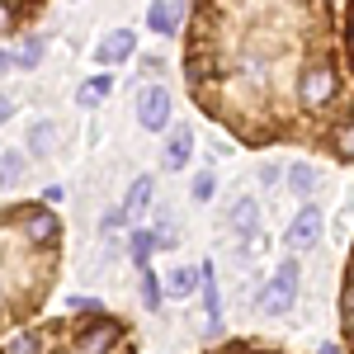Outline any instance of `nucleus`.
Wrapping results in <instances>:
<instances>
[{"label": "nucleus", "mask_w": 354, "mask_h": 354, "mask_svg": "<svg viewBox=\"0 0 354 354\" xmlns=\"http://www.w3.org/2000/svg\"><path fill=\"white\" fill-rule=\"evenodd\" d=\"M283 180H288V189L298 194L302 203H307V198L317 194V170H312L307 161H293V165H283Z\"/></svg>", "instance_id": "a211bd4d"}, {"label": "nucleus", "mask_w": 354, "mask_h": 354, "mask_svg": "<svg viewBox=\"0 0 354 354\" xmlns=\"http://www.w3.org/2000/svg\"><path fill=\"white\" fill-rule=\"evenodd\" d=\"M128 57H137V33L133 28H113V33H104V38L95 43V66H100V71H109V66L128 62Z\"/></svg>", "instance_id": "9d476101"}, {"label": "nucleus", "mask_w": 354, "mask_h": 354, "mask_svg": "<svg viewBox=\"0 0 354 354\" xmlns=\"http://www.w3.org/2000/svg\"><path fill=\"white\" fill-rule=\"evenodd\" d=\"M203 354H288L270 345V340H255V335H236V340H222V345H208Z\"/></svg>", "instance_id": "f3484780"}, {"label": "nucleus", "mask_w": 354, "mask_h": 354, "mask_svg": "<svg viewBox=\"0 0 354 354\" xmlns=\"http://www.w3.org/2000/svg\"><path fill=\"white\" fill-rule=\"evenodd\" d=\"M43 57H48V38H43V33H33V38H24V48L15 53V71H33Z\"/></svg>", "instance_id": "4be33fe9"}, {"label": "nucleus", "mask_w": 354, "mask_h": 354, "mask_svg": "<svg viewBox=\"0 0 354 354\" xmlns=\"http://www.w3.org/2000/svg\"><path fill=\"white\" fill-rule=\"evenodd\" d=\"M185 15H189L185 0H151V5H147V28H151V38H180Z\"/></svg>", "instance_id": "1a4fd4ad"}, {"label": "nucleus", "mask_w": 354, "mask_h": 354, "mask_svg": "<svg viewBox=\"0 0 354 354\" xmlns=\"http://www.w3.org/2000/svg\"><path fill=\"white\" fill-rule=\"evenodd\" d=\"M255 180H260L265 189H274V185L283 180V165H274V161H260V170H255Z\"/></svg>", "instance_id": "a878e982"}, {"label": "nucleus", "mask_w": 354, "mask_h": 354, "mask_svg": "<svg viewBox=\"0 0 354 354\" xmlns=\"http://www.w3.org/2000/svg\"><path fill=\"white\" fill-rule=\"evenodd\" d=\"M335 317H340V350L354 354V241L345 255V274H340V302H335Z\"/></svg>", "instance_id": "6e6552de"}, {"label": "nucleus", "mask_w": 354, "mask_h": 354, "mask_svg": "<svg viewBox=\"0 0 354 354\" xmlns=\"http://www.w3.org/2000/svg\"><path fill=\"white\" fill-rule=\"evenodd\" d=\"M24 175H28L24 151H5V147H0V189H15V185H24Z\"/></svg>", "instance_id": "aec40b11"}, {"label": "nucleus", "mask_w": 354, "mask_h": 354, "mask_svg": "<svg viewBox=\"0 0 354 354\" xmlns=\"http://www.w3.org/2000/svg\"><path fill=\"white\" fill-rule=\"evenodd\" d=\"M222 227H227L236 241H250V236H260V227H265V218H260V203H255V198H236V203L227 208Z\"/></svg>", "instance_id": "9b49d317"}, {"label": "nucleus", "mask_w": 354, "mask_h": 354, "mask_svg": "<svg viewBox=\"0 0 354 354\" xmlns=\"http://www.w3.org/2000/svg\"><path fill=\"white\" fill-rule=\"evenodd\" d=\"M137 128L142 133H165L170 123H175V95H170V85L165 81H147L137 90Z\"/></svg>", "instance_id": "39448f33"}, {"label": "nucleus", "mask_w": 354, "mask_h": 354, "mask_svg": "<svg viewBox=\"0 0 354 354\" xmlns=\"http://www.w3.org/2000/svg\"><path fill=\"white\" fill-rule=\"evenodd\" d=\"M57 137H62V128H57L53 118H38V123H28L24 142H28V151H33V156H53V151H57Z\"/></svg>", "instance_id": "2eb2a0df"}, {"label": "nucleus", "mask_w": 354, "mask_h": 354, "mask_svg": "<svg viewBox=\"0 0 354 354\" xmlns=\"http://www.w3.org/2000/svg\"><path fill=\"white\" fill-rule=\"evenodd\" d=\"M0 354H137L133 326L100 307V312H62V317H38L24 330H15Z\"/></svg>", "instance_id": "7ed1b4c3"}, {"label": "nucleus", "mask_w": 354, "mask_h": 354, "mask_svg": "<svg viewBox=\"0 0 354 354\" xmlns=\"http://www.w3.org/2000/svg\"><path fill=\"white\" fill-rule=\"evenodd\" d=\"M137 293H142V307H147V312H161L165 307V283L151 274V265L137 270Z\"/></svg>", "instance_id": "6ab92c4d"}, {"label": "nucleus", "mask_w": 354, "mask_h": 354, "mask_svg": "<svg viewBox=\"0 0 354 354\" xmlns=\"http://www.w3.org/2000/svg\"><path fill=\"white\" fill-rule=\"evenodd\" d=\"M10 118H15V100H10V95H0V123H10Z\"/></svg>", "instance_id": "7c9ffc66"}, {"label": "nucleus", "mask_w": 354, "mask_h": 354, "mask_svg": "<svg viewBox=\"0 0 354 354\" xmlns=\"http://www.w3.org/2000/svg\"><path fill=\"white\" fill-rule=\"evenodd\" d=\"M189 194H194V203H213V194H218V175H213V170H198Z\"/></svg>", "instance_id": "b1692460"}, {"label": "nucleus", "mask_w": 354, "mask_h": 354, "mask_svg": "<svg viewBox=\"0 0 354 354\" xmlns=\"http://www.w3.org/2000/svg\"><path fill=\"white\" fill-rule=\"evenodd\" d=\"M189 104L245 151L298 147L354 165V85L335 0H185Z\"/></svg>", "instance_id": "f257e3e1"}, {"label": "nucleus", "mask_w": 354, "mask_h": 354, "mask_svg": "<svg viewBox=\"0 0 354 354\" xmlns=\"http://www.w3.org/2000/svg\"><path fill=\"white\" fill-rule=\"evenodd\" d=\"M194 128L189 123H170L165 128V170H185L189 165V156H194Z\"/></svg>", "instance_id": "f8f14e48"}, {"label": "nucleus", "mask_w": 354, "mask_h": 354, "mask_svg": "<svg viewBox=\"0 0 354 354\" xmlns=\"http://www.w3.org/2000/svg\"><path fill=\"white\" fill-rule=\"evenodd\" d=\"M62 194H66L62 185H48V189H43V203H48V208H57V203H62Z\"/></svg>", "instance_id": "c85d7f7f"}, {"label": "nucleus", "mask_w": 354, "mask_h": 354, "mask_svg": "<svg viewBox=\"0 0 354 354\" xmlns=\"http://www.w3.org/2000/svg\"><path fill=\"white\" fill-rule=\"evenodd\" d=\"M151 255H156L151 232H147V227H133V236H128V260H133V270H147V265H151Z\"/></svg>", "instance_id": "412c9836"}, {"label": "nucleus", "mask_w": 354, "mask_h": 354, "mask_svg": "<svg viewBox=\"0 0 354 354\" xmlns=\"http://www.w3.org/2000/svg\"><path fill=\"white\" fill-rule=\"evenodd\" d=\"M123 227H128V213H123V203L104 208V218H100V232H104V236H118Z\"/></svg>", "instance_id": "393cba45"}, {"label": "nucleus", "mask_w": 354, "mask_h": 354, "mask_svg": "<svg viewBox=\"0 0 354 354\" xmlns=\"http://www.w3.org/2000/svg\"><path fill=\"white\" fill-rule=\"evenodd\" d=\"M137 66H142V76H147V81H161V76H165V57H156V53L142 57Z\"/></svg>", "instance_id": "bb28decb"}, {"label": "nucleus", "mask_w": 354, "mask_h": 354, "mask_svg": "<svg viewBox=\"0 0 354 354\" xmlns=\"http://www.w3.org/2000/svg\"><path fill=\"white\" fill-rule=\"evenodd\" d=\"M66 227L43 198L0 203V340L38 322L62 274Z\"/></svg>", "instance_id": "f03ea898"}, {"label": "nucleus", "mask_w": 354, "mask_h": 354, "mask_svg": "<svg viewBox=\"0 0 354 354\" xmlns=\"http://www.w3.org/2000/svg\"><path fill=\"white\" fill-rule=\"evenodd\" d=\"M298 288H302V265H298V255H288V260H283V265L260 283L255 307H260L265 317H288V312H293V302H298Z\"/></svg>", "instance_id": "20e7f679"}, {"label": "nucleus", "mask_w": 354, "mask_h": 354, "mask_svg": "<svg viewBox=\"0 0 354 354\" xmlns=\"http://www.w3.org/2000/svg\"><path fill=\"white\" fill-rule=\"evenodd\" d=\"M322 354H345V350H340V345H322Z\"/></svg>", "instance_id": "2f4dec72"}, {"label": "nucleus", "mask_w": 354, "mask_h": 354, "mask_svg": "<svg viewBox=\"0 0 354 354\" xmlns=\"http://www.w3.org/2000/svg\"><path fill=\"white\" fill-rule=\"evenodd\" d=\"M100 307H104V302L90 298V293H76V298H71V312H100Z\"/></svg>", "instance_id": "cd10ccee"}, {"label": "nucleus", "mask_w": 354, "mask_h": 354, "mask_svg": "<svg viewBox=\"0 0 354 354\" xmlns=\"http://www.w3.org/2000/svg\"><path fill=\"white\" fill-rule=\"evenodd\" d=\"M43 10H48V0H0V43L28 33Z\"/></svg>", "instance_id": "0eeeda50"}, {"label": "nucleus", "mask_w": 354, "mask_h": 354, "mask_svg": "<svg viewBox=\"0 0 354 354\" xmlns=\"http://www.w3.org/2000/svg\"><path fill=\"white\" fill-rule=\"evenodd\" d=\"M10 71H15V53L0 43V76H10Z\"/></svg>", "instance_id": "c756f323"}, {"label": "nucleus", "mask_w": 354, "mask_h": 354, "mask_svg": "<svg viewBox=\"0 0 354 354\" xmlns=\"http://www.w3.org/2000/svg\"><path fill=\"white\" fill-rule=\"evenodd\" d=\"M109 95H113V71H100V76L76 85V109H100Z\"/></svg>", "instance_id": "4468645a"}, {"label": "nucleus", "mask_w": 354, "mask_h": 354, "mask_svg": "<svg viewBox=\"0 0 354 354\" xmlns=\"http://www.w3.org/2000/svg\"><path fill=\"white\" fill-rule=\"evenodd\" d=\"M151 198H156V175H133V185H128V194H123V213H128V222H142L147 213H151Z\"/></svg>", "instance_id": "ddd939ff"}, {"label": "nucleus", "mask_w": 354, "mask_h": 354, "mask_svg": "<svg viewBox=\"0 0 354 354\" xmlns=\"http://www.w3.org/2000/svg\"><path fill=\"white\" fill-rule=\"evenodd\" d=\"M322 222H326V213H322V208L307 198V203L298 208V218L288 222V232H283V245H288V255H307L312 245L322 241Z\"/></svg>", "instance_id": "423d86ee"}, {"label": "nucleus", "mask_w": 354, "mask_h": 354, "mask_svg": "<svg viewBox=\"0 0 354 354\" xmlns=\"http://www.w3.org/2000/svg\"><path fill=\"white\" fill-rule=\"evenodd\" d=\"M340 53H345V71L354 85V0H345V15H340Z\"/></svg>", "instance_id": "5701e85b"}, {"label": "nucleus", "mask_w": 354, "mask_h": 354, "mask_svg": "<svg viewBox=\"0 0 354 354\" xmlns=\"http://www.w3.org/2000/svg\"><path fill=\"white\" fill-rule=\"evenodd\" d=\"M198 293V265H175L170 270V279H165V298H175V302H185Z\"/></svg>", "instance_id": "dca6fc26"}]
</instances>
